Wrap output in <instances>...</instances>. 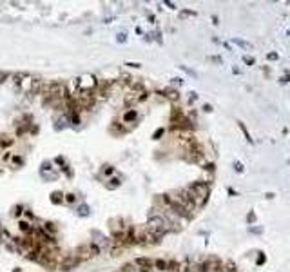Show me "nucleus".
I'll use <instances>...</instances> for the list:
<instances>
[{"label":"nucleus","instance_id":"1","mask_svg":"<svg viewBox=\"0 0 290 272\" xmlns=\"http://www.w3.org/2000/svg\"><path fill=\"white\" fill-rule=\"evenodd\" d=\"M136 265H140V267H150L152 265V261L150 259H147V258H140V259H136Z\"/></svg>","mask_w":290,"mask_h":272},{"label":"nucleus","instance_id":"6","mask_svg":"<svg viewBox=\"0 0 290 272\" xmlns=\"http://www.w3.org/2000/svg\"><path fill=\"white\" fill-rule=\"evenodd\" d=\"M7 143H11V140H7V138L4 136V138L0 140V145H7Z\"/></svg>","mask_w":290,"mask_h":272},{"label":"nucleus","instance_id":"5","mask_svg":"<svg viewBox=\"0 0 290 272\" xmlns=\"http://www.w3.org/2000/svg\"><path fill=\"white\" fill-rule=\"evenodd\" d=\"M78 212H80V214H83V216H87V214H89V210H87V207H85V205H83V207H80V209H78Z\"/></svg>","mask_w":290,"mask_h":272},{"label":"nucleus","instance_id":"7","mask_svg":"<svg viewBox=\"0 0 290 272\" xmlns=\"http://www.w3.org/2000/svg\"><path fill=\"white\" fill-rule=\"evenodd\" d=\"M65 200H67L69 203H72V202H74V196H72V194H67V196H65Z\"/></svg>","mask_w":290,"mask_h":272},{"label":"nucleus","instance_id":"9","mask_svg":"<svg viewBox=\"0 0 290 272\" xmlns=\"http://www.w3.org/2000/svg\"><path fill=\"white\" fill-rule=\"evenodd\" d=\"M4 78H7V73H0V82H2Z\"/></svg>","mask_w":290,"mask_h":272},{"label":"nucleus","instance_id":"8","mask_svg":"<svg viewBox=\"0 0 290 272\" xmlns=\"http://www.w3.org/2000/svg\"><path fill=\"white\" fill-rule=\"evenodd\" d=\"M13 160H15V163H22V158H18V156H15Z\"/></svg>","mask_w":290,"mask_h":272},{"label":"nucleus","instance_id":"3","mask_svg":"<svg viewBox=\"0 0 290 272\" xmlns=\"http://www.w3.org/2000/svg\"><path fill=\"white\" fill-rule=\"evenodd\" d=\"M60 196H62L60 192H55V194H53V202H55V203H60V202H62V198H60Z\"/></svg>","mask_w":290,"mask_h":272},{"label":"nucleus","instance_id":"4","mask_svg":"<svg viewBox=\"0 0 290 272\" xmlns=\"http://www.w3.org/2000/svg\"><path fill=\"white\" fill-rule=\"evenodd\" d=\"M167 96H171L172 100H176V98H178V93H176V91H167Z\"/></svg>","mask_w":290,"mask_h":272},{"label":"nucleus","instance_id":"2","mask_svg":"<svg viewBox=\"0 0 290 272\" xmlns=\"http://www.w3.org/2000/svg\"><path fill=\"white\" fill-rule=\"evenodd\" d=\"M20 231H24V232H31L29 223H27V221H20Z\"/></svg>","mask_w":290,"mask_h":272}]
</instances>
